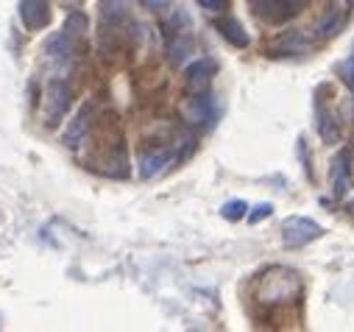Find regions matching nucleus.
I'll list each match as a JSON object with an SVG mask.
<instances>
[{"mask_svg":"<svg viewBox=\"0 0 354 332\" xmlns=\"http://www.w3.org/2000/svg\"><path fill=\"white\" fill-rule=\"evenodd\" d=\"M343 3H346V6H351V9H354V0H343Z\"/></svg>","mask_w":354,"mask_h":332,"instance_id":"obj_22","label":"nucleus"},{"mask_svg":"<svg viewBox=\"0 0 354 332\" xmlns=\"http://www.w3.org/2000/svg\"><path fill=\"white\" fill-rule=\"evenodd\" d=\"M271 212H274V207H271V204H259V207H257V210L248 215V221H251V223H257L259 218H268Z\"/></svg>","mask_w":354,"mask_h":332,"instance_id":"obj_20","label":"nucleus"},{"mask_svg":"<svg viewBox=\"0 0 354 332\" xmlns=\"http://www.w3.org/2000/svg\"><path fill=\"white\" fill-rule=\"evenodd\" d=\"M98 12H101V48H104L120 31L126 12H129V0H101Z\"/></svg>","mask_w":354,"mask_h":332,"instance_id":"obj_6","label":"nucleus"},{"mask_svg":"<svg viewBox=\"0 0 354 332\" xmlns=\"http://www.w3.org/2000/svg\"><path fill=\"white\" fill-rule=\"evenodd\" d=\"M196 3L204 6V9H209V12H223L229 6V0H196Z\"/></svg>","mask_w":354,"mask_h":332,"instance_id":"obj_19","label":"nucleus"},{"mask_svg":"<svg viewBox=\"0 0 354 332\" xmlns=\"http://www.w3.org/2000/svg\"><path fill=\"white\" fill-rule=\"evenodd\" d=\"M70 101H73V90L64 78H53L50 87H48V126H56L64 112L70 109Z\"/></svg>","mask_w":354,"mask_h":332,"instance_id":"obj_8","label":"nucleus"},{"mask_svg":"<svg viewBox=\"0 0 354 332\" xmlns=\"http://www.w3.org/2000/svg\"><path fill=\"white\" fill-rule=\"evenodd\" d=\"M193 45H196V37H193V28L182 31L167 39V62L170 64H182L190 53H193Z\"/></svg>","mask_w":354,"mask_h":332,"instance_id":"obj_14","label":"nucleus"},{"mask_svg":"<svg viewBox=\"0 0 354 332\" xmlns=\"http://www.w3.org/2000/svg\"><path fill=\"white\" fill-rule=\"evenodd\" d=\"M324 234L321 223L307 218V215H290L285 218L282 223V243L288 248H301V246H310L313 240H318Z\"/></svg>","mask_w":354,"mask_h":332,"instance_id":"obj_5","label":"nucleus"},{"mask_svg":"<svg viewBox=\"0 0 354 332\" xmlns=\"http://www.w3.org/2000/svg\"><path fill=\"white\" fill-rule=\"evenodd\" d=\"M340 73H343V81H346V87L354 93V48L348 53V59L340 64Z\"/></svg>","mask_w":354,"mask_h":332,"instance_id":"obj_18","label":"nucleus"},{"mask_svg":"<svg viewBox=\"0 0 354 332\" xmlns=\"http://www.w3.org/2000/svg\"><path fill=\"white\" fill-rule=\"evenodd\" d=\"M343 23H346V12H343L340 6H335V3H329V6L321 12V17H318L315 31H318V37H335V34L343 28Z\"/></svg>","mask_w":354,"mask_h":332,"instance_id":"obj_15","label":"nucleus"},{"mask_svg":"<svg viewBox=\"0 0 354 332\" xmlns=\"http://www.w3.org/2000/svg\"><path fill=\"white\" fill-rule=\"evenodd\" d=\"M84 34H86V17L81 12H70L64 20V28L48 39L45 53L50 56L53 64L70 67L84 53Z\"/></svg>","mask_w":354,"mask_h":332,"instance_id":"obj_1","label":"nucleus"},{"mask_svg":"<svg viewBox=\"0 0 354 332\" xmlns=\"http://www.w3.org/2000/svg\"><path fill=\"white\" fill-rule=\"evenodd\" d=\"M329 179H332V193L335 199H343L346 190H348V182H351V151L343 148L332 156V171H329Z\"/></svg>","mask_w":354,"mask_h":332,"instance_id":"obj_10","label":"nucleus"},{"mask_svg":"<svg viewBox=\"0 0 354 332\" xmlns=\"http://www.w3.org/2000/svg\"><path fill=\"white\" fill-rule=\"evenodd\" d=\"M215 28H218V34L229 42V45H234V48H248V42H251V37L245 34V28H243V23L237 20V17H218L215 20Z\"/></svg>","mask_w":354,"mask_h":332,"instance_id":"obj_13","label":"nucleus"},{"mask_svg":"<svg viewBox=\"0 0 354 332\" xmlns=\"http://www.w3.org/2000/svg\"><path fill=\"white\" fill-rule=\"evenodd\" d=\"M245 210H248L245 201L237 199V201H226V204L221 207V215H223L226 221H243V218H245Z\"/></svg>","mask_w":354,"mask_h":332,"instance_id":"obj_17","label":"nucleus"},{"mask_svg":"<svg viewBox=\"0 0 354 332\" xmlns=\"http://www.w3.org/2000/svg\"><path fill=\"white\" fill-rule=\"evenodd\" d=\"M307 50H310V45H307V39H304L299 31L285 34V39H279V45L271 48L274 56H277V53H282V56H301V53H307Z\"/></svg>","mask_w":354,"mask_h":332,"instance_id":"obj_16","label":"nucleus"},{"mask_svg":"<svg viewBox=\"0 0 354 332\" xmlns=\"http://www.w3.org/2000/svg\"><path fill=\"white\" fill-rule=\"evenodd\" d=\"M190 148H193V142H190L187 137L145 148V151H142V159H140V176H142V179H153V176L165 174V171L173 168V165L179 162V159H185Z\"/></svg>","mask_w":354,"mask_h":332,"instance_id":"obj_2","label":"nucleus"},{"mask_svg":"<svg viewBox=\"0 0 354 332\" xmlns=\"http://www.w3.org/2000/svg\"><path fill=\"white\" fill-rule=\"evenodd\" d=\"M310 0H248V9L257 20L268 23V26H285L296 20Z\"/></svg>","mask_w":354,"mask_h":332,"instance_id":"obj_4","label":"nucleus"},{"mask_svg":"<svg viewBox=\"0 0 354 332\" xmlns=\"http://www.w3.org/2000/svg\"><path fill=\"white\" fill-rule=\"evenodd\" d=\"M140 3L145 6V9H151V12H162V9H167L173 0H140Z\"/></svg>","mask_w":354,"mask_h":332,"instance_id":"obj_21","label":"nucleus"},{"mask_svg":"<svg viewBox=\"0 0 354 332\" xmlns=\"http://www.w3.org/2000/svg\"><path fill=\"white\" fill-rule=\"evenodd\" d=\"M185 120L190 126H212L215 120V95L207 93V90H198L193 93V98L185 104Z\"/></svg>","mask_w":354,"mask_h":332,"instance_id":"obj_7","label":"nucleus"},{"mask_svg":"<svg viewBox=\"0 0 354 332\" xmlns=\"http://www.w3.org/2000/svg\"><path fill=\"white\" fill-rule=\"evenodd\" d=\"M93 120H95V104L86 101V104L75 112V118L70 120V126H67V131H64V145H67V148H78L81 140L90 134Z\"/></svg>","mask_w":354,"mask_h":332,"instance_id":"obj_9","label":"nucleus"},{"mask_svg":"<svg viewBox=\"0 0 354 332\" xmlns=\"http://www.w3.org/2000/svg\"><path fill=\"white\" fill-rule=\"evenodd\" d=\"M20 20L28 31H42L50 23V3L48 0H20Z\"/></svg>","mask_w":354,"mask_h":332,"instance_id":"obj_11","label":"nucleus"},{"mask_svg":"<svg viewBox=\"0 0 354 332\" xmlns=\"http://www.w3.org/2000/svg\"><path fill=\"white\" fill-rule=\"evenodd\" d=\"M215 73H218V64H215L212 59H196V62H190L187 70H185V84H187L193 93L207 90V84L215 78Z\"/></svg>","mask_w":354,"mask_h":332,"instance_id":"obj_12","label":"nucleus"},{"mask_svg":"<svg viewBox=\"0 0 354 332\" xmlns=\"http://www.w3.org/2000/svg\"><path fill=\"white\" fill-rule=\"evenodd\" d=\"M301 293V282L293 271L288 268H271L262 274V288H259V296L265 299V304H285V302H293L299 299Z\"/></svg>","mask_w":354,"mask_h":332,"instance_id":"obj_3","label":"nucleus"}]
</instances>
